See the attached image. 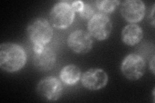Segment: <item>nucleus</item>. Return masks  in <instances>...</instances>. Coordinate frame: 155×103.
Masks as SVG:
<instances>
[{"label":"nucleus","mask_w":155,"mask_h":103,"mask_svg":"<svg viewBox=\"0 0 155 103\" xmlns=\"http://www.w3.org/2000/svg\"><path fill=\"white\" fill-rule=\"evenodd\" d=\"M27 53L23 48L14 43H3L0 45V67L7 72H16L25 66Z\"/></svg>","instance_id":"nucleus-1"},{"label":"nucleus","mask_w":155,"mask_h":103,"mask_svg":"<svg viewBox=\"0 0 155 103\" xmlns=\"http://www.w3.org/2000/svg\"><path fill=\"white\" fill-rule=\"evenodd\" d=\"M27 34L33 45L39 44L45 46L52 40L53 30L47 19L38 17L32 19L28 24Z\"/></svg>","instance_id":"nucleus-2"},{"label":"nucleus","mask_w":155,"mask_h":103,"mask_svg":"<svg viewBox=\"0 0 155 103\" xmlns=\"http://www.w3.org/2000/svg\"><path fill=\"white\" fill-rule=\"evenodd\" d=\"M75 12L71 5L60 2L55 4L49 13V19L52 26L58 29H65L70 27L74 21Z\"/></svg>","instance_id":"nucleus-3"},{"label":"nucleus","mask_w":155,"mask_h":103,"mask_svg":"<svg viewBox=\"0 0 155 103\" xmlns=\"http://www.w3.org/2000/svg\"><path fill=\"white\" fill-rule=\"evenodd\" d=\"M90 35L98 41H104L110 36L113 23L110 18L105 14L99 12L93 16L87 24Z\"/></svg>","instance_id":"nucleus-4"},{"label":"nucleus","mask_w":155,"mask_h":103,"mask_svg":"<svg viewBox=\"0 0 155 103\" xmlns=\"http://www.w3.org/2000/svg\"><path fill=\"white\" fill-rule=\"evenodd\" d=\"M121 72L129 81H135L143 76L145 70V61L143 57L137 53H130L121 64Z\"/></svg>","instance_id":"nucleus-5"},{"label":"nucleus","mask_w":155,"mask_h":103,"mask_svg":"<svg viewBox=\"0 0 155 103\" xmlns=\"http://www.w3.org/2000/svg\"><path fill=\"white\" fill-rule=\"evenodd\" d=\"M61 81L53 76H48L39 81L36 92L41 97L50 102L57 101L63 94Z\"/></svg>","instance_id":"nucleus-6"},{"label":"nucleus","mask_w":155,"mask_h":103,"mask_svg":"<svg viewBox=\"0 0 155 103\" xmlns=\"http://www.w3.org/2000/svg\"><path fill=\"white\" fill-rule=\"evenodd\" d=\"M67 45L77 54H85L93 47V40L90 34L81 29L74 31L67 38Z\"/></svg>","instance_id":"nucleus-7"},{"label":"nucleus","mask_w":155,"mask_h":103,"mask_svg":"<svg viewBox=\"0 0 155 103\" xmlns=\"http://www.w3.org/2000/svg\"><path fill=\"white\" fill-rule=\"evenodd\" d=\"M108 81V75L101 68H91L81 76L82 85L89 90L102 89L107 84Z\"/></svg>","instance_id":"nucleus-8"},{"label":"nucleus","mask_w":155,"mask_h":103,"mask_svg":"<svg viewBox=\"0 0 155 103\" xmlns=\"http://www.w3.org/2000/svg\"><path fill=\"white\" fill-rule=\"evenodd\" d=\"M122 16L130 23L141 21L145 14V5L141 0H126L120 5Z\"/></svg>","instance_id":"nucleus-9"},{"label":"nucleus","mask_w":155,"mask_h":103,"mask_svg":"<svg viewBox=\"0 0 155 103\" xmlns=\"http://www.w3.org/2000/svg\"><path fill=\"white\" fill-rule=\"evenodd\" d=\"M32 61L34 66L38 71H49L55 66L56 54L52 48L45 47L43 51L35 53Z\"/></svg>","instance_id":"nucleus-10"},{"label":"nucleus","mask_w":155,"mask_h":103,"mask_svg":"<svg viewBox=\"0 0 155 103\" xmlns=\"http://www.w3.org/2000/svg\"><path fill=\"white\" fill-rule=\"evenodd\" d=\"M143 31L137 23H130L126 25L121 33V38L124 43L128 46L137 45L142 40Z\"/></svg>","instance_id":"nucleus-11"},{"label":"nucleus","mask_w":155,"mask_h":103,"mask_svg":"<svg viewBox=\"0 0 155 103\" xmlns=\"http://www.w3.org/2000/svg\"><path fill=\"white\" fill-rule=\"evenodd\" d=\"M81 72L80 68L75 65H68L62 68L60 77V80L67 85H74L81 79Z\"/></svg>","instance_id":"nucleus-12"},{"label":"nucleus","mask_w":155,"mask_h":103,"mask_svg":"<svg viewBox=\"0 0 155 103\" xmlns=\"http://www.w3.org/2000/svg\"><path fill=\"white\" fill-rule=\"evenodd\" d=\"M95 3L97 8L104 14L114 12L120 4V2L118 0H101L96 1Z\"/></svg>","instance_id":"nucleus-13"},{"label":"nucleus","mask_w":155,"mask_h":103,"mask_svg":"<svg viewBox=\"0 0 155 103\" xmlns=\"http://www.w3.org/2000/svg\"><path fill=\"white\" fill-rule=\"evenodd\" d=\"M80 16L84 19H90L95 14L94 8L88 3H85L83 9L79 12Z\"/></svg>","instance_id":"nucleus-14"},{"label":"nucleus","mask_w":155,"mask_h":103,"mask_svg":"<svg viewBox=\"0 0 155 103\" xmlns=\"http://www.w3.org/2000/svg\"><path fill=\"white\" fill-rule=\"evenodd\" d=\"M84 4V2L82 1H74L72 3L71 6L74 12H78L79 13L83 9Z\"/></svg>","instance_id":"nucleus-15"},{"label":"nucleus","mask_w":155,"mask_h":103,"mask_svg":"<svg viewBox=\"0 0 155 103\" xmlns=\"http://www.w3.org/2000/svg\"><path fill=\"white\" fill-rule=\"evenodd\" d=\"M45 46L42 45H39V44H35L33 45V50L35 53H39L44 50Z\"/></svg>","instance_id":"nucleus-16"},{"label":"nucleus","mask_w":155,"mask_h":103,"mask_svg":"<svg viewBox=\"0 0 155 103\" xmlns=\"http://www.w3.org/2000/svg\"><path fill=\"white\" fill-rule=\"evenodd\" d=\"M149 67H150V70H151L153 74H155V66H154V56L152 57V59L150 60V63H149Z\"/></svg>","instance_id":"nucleus-17"},{"label":"nucleus","mask_w":155,"mask_h":103,"mask_svg":"<svg viewBox=\"0 0 155 103\" xmlns=\"http://www.w3.org/2000/svg\"><path fill=\"white\" fill-rule=\"evenodd\" d=\"M154 5L153 7L152 12L150 14V20L151 21V24L153 27H154Z\"/></svg>","instance_id":"nucleus-18"}]
</instances>
